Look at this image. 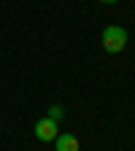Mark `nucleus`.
I'll return each instance as SVG.
<instances>
[{"instance_id":"obj_3","label":"nucleus","mask_w":135,"mask_h":151,"mask_svg":"<svg viewBox=\"0 0 135 151\" xmlns=\"http://www.w3.org/2000/svg\"><path fill=\"white\" fill-rule=\"evenodd\" d=\"M57 143V151H81V143L76 135H70V132H62V135H57L54 138Z\"/></svg>"},{"instance_id":"obj_5","label":"nucleus","mask_w":135,"mask_h":151,"mask_svg":"<svg viewBox=\"0 0 135 151\" xmlns=\"http://www.w3.org/2000/svg\"><path fill=\"white\" fill-rule=\"evenodd\" d=\"M100 3H119V0H100Z\"/></svg>"},{"instance_id":"obj_1","label":"nucleus","mask_w":135,"mask_h":151,"mask_svg":"<svg viewBox=\"0 0 135 151\" xmlns=\"http://www.w3.org/2000/svg\"><path fill=\"white\" fill-rule=\"evenodd\" d=\"M127 41H130V35H127V30L119 27V24H108V27L103 30V49H105L108 54H119V51H124Z\"/></svg>"},{"instance_id":"obj_4","label":"nucleus","mask_w":135,"mask_h":151,"mask_svg":"<svg viewBox=\"0 0 135 151\" xmlns=\"http://www.w3.org/2000/svg\"><path fill=\"white\" fill-rule=\"evenodd\" d=\"M62 116H65V108H62L60 103L49 105V119H54V122H62Z\"/></svg>"},{"instance_id":"obj_2","label":"nucleus","mask_w":135,"mask_h":151,"mask_svg":"<svg viewBox=\"0 0 135 151\" xmlns=\"http://www.w3.org/2000/svg\"><path fill=\"white\" fill-rule=\"evenodd\" d=\"M35 138L41 140V143H54V138L60 135V122H54V119H38L35 122Z\"/></svg>"}]
</instances>
